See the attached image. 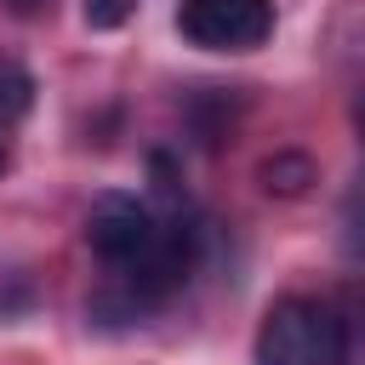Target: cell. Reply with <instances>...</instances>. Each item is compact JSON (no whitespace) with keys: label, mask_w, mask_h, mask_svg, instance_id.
I'll return each instance as SVG.
<instances>
[{"label":"cell","mask_w":365,"mask_h":365,"mask_svg":"<svg viewBox=\"0 0 365 365\" xmlns=\"http://www.w3.org/2000/svg\"><path fill=\"white\" fill-rule=\"evenodd\" d=\"M131 11H137V0H86L91 29H120V23H131Z\"/></svg>","instance_id":"cell-6"},{"label":"cell","mask_w":365,"mask_h":365,"mask_svg":"<svg viewBox=\"0 0 365 365\" xmlns=\"http://www.w3.org/2000/svg\"><path fill=\"white\" fill-rule=\"evenodd\" d=\"M262 188L268 194H279V200H297V194H308V182H319V171H314V160L308 154H297V148H285V154H274V160H262Z\"/></svg>","instance_id":"cell-4"},{"label":"cell","mask_w":365,"mask_h":365,"mask_svg":"<svg viewBox=\"0 0 365 365\" xmlns=\"http://www.w3.org/2000/svg\"><path fill=\"white\" fill-rule=\"evenodd\" d=\"M29 103H34V80H29V68L0 63V125L23 120V114H29Z\"/></svg>","instance_id":"cell-5"},{"label":"cell","mask_w":365,"mask_h":365,"mask_svg":"<svg viewBox=\"0 0 365 365\" xmlns=\"http://www.w3.org/2000/svg\"><path fill=\"white\" fill-rule=\"evenodd\" d=\"M257 365H348V319L314 297H279L257 325Z\"/></svg>","instance_id":"cell-1"},{"label":"cell","mask_w":365,"mask_h":365,"mask_svg":"<svg viewBox=\"0 0 365 365\" xmlns=\"http://www.w3.org/2000/svg\"><path fill=\"white\" fill-rule=\"evenodd\" d=\"M177 34L200 51H257L274 34V0H182Z\"/></svg>","instance_id":"cell-2"},{"label":"cell","mask_w":365,"mask_h":365,"mask_svg":"<svg viewBox=\"0 0 365 365\" xmlns=\"http://www.w3.org/2000/svg\"><path fill=\"white\" fill-rule=\"evenodd\" d=\"M154 240V211L137 200V194H97L91 211H86V245L120 274L131 268Z\"/></svg>","instance_id":"cell-3"},{"label":"cell","mask_w":365,"mask_h":365,"mask_svg":"<svg viewBox=\"0 0 365 365\" xmlns=\"http://www.w3.org/2000/svg\"><path fill=\"white\" fill-rule=\"evenodd\" d=\"M11 6H17V11H40L46 0H11Z\"/></svg>","instance_id":"cell-7"},{"label":"cell","mask_w":365,"mask_h":365,"mask_svg":"<svg viewBox=\"0 0 365 365\" xmlns=\"http://www.w3.org/2000/svg\"><path fill=\"white\" fill-rule=\"evenodd\" d=\"M6 165H11V154H6V143H0V171H6Z\"/></svg>","instance_id":"cell-8"}]
</instances>
